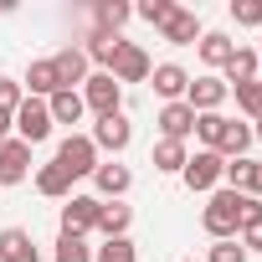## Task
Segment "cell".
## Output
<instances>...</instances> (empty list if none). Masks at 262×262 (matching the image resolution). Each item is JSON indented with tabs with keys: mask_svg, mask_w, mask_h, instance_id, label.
Segmentation results:
<instances>
[{
	"mask_svg": "<svg viewBox=\"0 0 262 262\" xmlns=\"http://www.w3.org/2000/svg\"><path fill=\"white\" fill-rule=\"evenodd\" d=\"M247 149H252V123H242V118H226L216 155H221V160H247Z\"/></svg>",
	"mask_w": 262,
	"mask_h": 262,
	"instance_id": "obj_18",
	"label": "cell"
},
{
	"mask_svg": "<svg viewBox=\"0 0 262 262\" xmlns=\"http://www.w3.org/2000/svg\"><path fill=\"white\" fill-rule=\"evenodd\" d=\"M221 72H226V88L257 82V52H252V47H236V52H231V62H226Z\"/></svg>",
	"mask_w": 262,
	"mask_h": 262,
	"instance_id": "obj_24",
	"label": "cell"
},
{
	"mask_svg": "<svg viewBox=\"0 0 262 262\" xmlns=\"http://www.w3.org/2000/svg\"><path fill=\"white\" fill-rule=\"evenodd\" d=\"M93 185H98V201H123L128 195V185H134V170H128V165H98L93 170Z\"/></svg>",
	"mask_w": 262,
	"mask_h": 262,
	"instance_id": "obj_14",
	"label": "cell"
},
{
	"mask_svg": "<svg viewBox=\"0 0 262 262\" xmlns=\"http://www.w3.org/2000/svg\"><path fill=\"white\" fill-rule=\"evenodd\" d=\"M47 113H52V123H82L88 103H82V93H72V88H57V93L47 98Z\"/></svg>",
	"mask_w": 262,
	"mask_h": 262,
	"instance_id": "obj_19",
	"label": "cell"
},
{
	"mask_svg": "<svg viewBox=\"0 0 262 262\" xmlns=\"http://www.w3.org/2000/svg\"><path fill=\"white\" fill-rule=\"evenodd\" d=\"M0 262H41V247L26 226H6L0 231Z\"/></svg>",
	"mask_w": 262,
	"mask_h": 262,
	"instance_id": "obj_13",
	"label": "cell"
},
{
	"mask_svg": "<svg viewBox=\"0 0 262 262\" xmlns=\"http://www.w3.org/2000/svg\"><path fill=\"white\" fill-rule=\"evenodd\" d=\"M236 93V108L247 113V118H262V77L257 82H242V88H231Z\"/></svg>",
	"mask_w": 262,
	"mask_h": 262,
	"instance_id": "obj_30",
	"label": "cell"
},
{
	"mask_svg": "<svg viewBox=\"0 0 262 262\" xmlns=\"http://www.w3.org/2000/svg\"><path fill=\"white\" fill-rule=\"evenodd\" d=\"M98 211H103L98 195H72V201L62 206V236H88V231H98Z\"/></svg>",
	"mask_w": 262,
	"mask_h": 262,
	"instance_id": "obj_9",
	"label": "cell"
},
{
	"mask_svg": "<svg viewBox=\"0 0 262 262\" xmlns=\"http://www.w3.org/2000/svg\"><path fill=\"white\" fill-rule=\"evenodd\" d=\"M128 226H134V211H128L123 201H103V211H98V231H103V242H108V236H128Z\"/></svg>",
	"mask_w": 262,
	"mask_h": 262,
	"instance_id": "obj_22",
	"label": "cell"
},
{
	"mask_svg": "<svg viewBox=\"0 0 262 262\" xmlns=\"http://www.w3.org/2000/svg\"><path fill=\"white\" fill-rule=\"evenodd\" d=\"M236 201H242V190H211V201H206V211H201V226H206L216 242H231V236H236Z\"/></svg>",
	"mask_w": 262,
	"mask_h": 262,
	"instance_id": "obj_1",
	"label": "cell"
},
{
	"mask_svg": "<svg viewBox=\"0 0 262 262\" xmlns=\"http://www.w3.org/2000/svg\"><path fill=\"white\" fill-rule=\"evenodd\" d=\"M226 98H231V88H226V77H216V72H206V77H195V82L185 88L190 113H221Z\"/></svg>",
	"mask_w": 262,
	"mask_h": 262,
	"instance_id": "obj_8",
	"label": "cell"
},
{
	"mask_svg": "<svg viewBox=\"0 0 262 262\" xmlns=\"http://www.w3.org/2000/svg\"><path fill=\"white\" fill-rule=\"evenodd\" d=\"M221 170H226V160H221L216 149H195V155L185 160L180 180H185V190H216V185H221Z\"/></svg>",
	"mask_w": 262,
	"mask_h": 262,
	"instance_id": "obj_6",
	"label": "cell"
},
{
	"mask_svg": "<svg viewBox=\"0 0 262 262\" xmlns=\"http://www.w3.org/2000/svg\"><path fill=\"white\" fill-rule=\"evenodd\" d=\"M36 190H41L47 201H72V175L52 160V165H41V170H36Z\"/></svg>",
	"mask_w": 262,
	"mask_h": 262,
	"instance_id": "obj_21",
	"label": "cell"
},
{
	"mask_svg": "<svg viewBox=\"0 0 262 262\" xmlns=\"http://www.w3.org/2000/svg\"><path fill=\"white\" fill-rule=\"evenodd\" d=\"M160 41H170V47H195V41H201V16L180 6V11L160 26Z\"/></svg>",
	"mask_w": 262,
	"mask_h": 262,
	"instance_id": "obj_15",
	"label": "cell"
},
{
	"mask_svg": "<svg viewBox=\"0 0 262 262\" xmlns=\"http://www.w3.org/2000/svg\"><path fill=\"white\" fill-rule=\"evenodd\" d=\"M21 103H26V88L16 77H0V113H16Z\"/></svg>",
	"mask_w": 262,
	"mask_h": 262,
	"instance_id": "obj_33",
	"label": "cell"
},
{
	"mask_svg": "<svg viewBox=\"0 0 262 262\" xmlns=\"http://www.w3.org/2000/svg\"><path fill=\"white\" fill-rule=\"evenodd\" d=\"M118 31H88V41H82V52H88V62H98V72H108V62H113V52H118Z\"/></svg>",
	"mask_w": 262,
	"mask_h": 262,
	"instance_id": "obj_23",
	"label": "cell"
},
{
	"mask_svg": "<svg viewBox=\"0 0 262 262\" xmlns=\"http://www.w3.org/2000/svg\"><path fill=\"white\" fill-rule=\"evenodd\" d=\"M149 88H155V98H165V103H185L190 72H185L180 62H160V67H149Z\"/></svg>",
	"mask_w": 262,
	"mask_h": 262,
	"instance_id": "obj_10",
	"label": "cell"
},
{
	"mask_svg": "<svg viewBox=\"0 0 262 262\" xmlns=\"http://www.w3.org/2000/svg\"><path fill=\"white\" fill-rule=\"evenodd\" d=\"M252 144H262V118H252Z\"/></svg>",
	"mask_w": 262,
	"mask_h": 262,
	"instance_id": "obj_37",
	"label": "cell"
},
{
	"mask_svg": "<svg viewBox=\"0 0 262 262\" xmlns=\"http://www.w3.org/2000/svg\"><path fill=\"white\" fill-rule=\"evenodd\" d=\"M93 144H98V155L108 149V155H123L128 144H134V123H128L123 113H103L98 123H93V134H88Z\"/></svg>",
	"mask_w": 262,
	"mask_h": 262,
	"instance_id": "obj_7",
	"label": "cell"
},
{
	"mask_svg": "<svg viewBox=\"0 0 262 262\" xmlns=\"http://www.w3.org/2000/svg\"><path fill=\"white\" fill-rule=\"evenodd\" d=\"M231 21L236 26H262V0H231Z\"/></svg>",
	"mask_w": 262,
	"mask_h": 262,
	"instance_id": "obj_34",
	"label": "cell"
},
{
	"mask_svg": "<svg viewBox=\"0 0 262 262\" xmlns=\"http://www.w3.org/2000/svg\"><path fill=\"white\" fill-rule=\"evenodd\" d=\"M11 128H16L21 144H41V139H52V113H47V103H41V98H26V103L11 113Z\"/></svg>",
	"mask_w": 262,
	"mask_h": 262,
	"instance_id": "obj_4",
	"label": "cell"
},
{
	"mask_svg": "<svg viewBox=\"0 0 262 262\" xmlns=\"http://www.w3.org/2000/svg\"><path fill=\"white\" fill-rule=\"evenodd\" d=\"M77 93H82V103H88L98 118H103V113H123V88H118L108 72H88V82H82Z\"/></svg>",
	"mask_w": 262,
	"mask_h": 262,
	"instance_id": "obj_5",
	"label": "cell"
},
{
	"mask_svg": "<svg viewBox=\"0 0 262 262\" xmlns=\"http://www.w3.org/2000/svg\"><path fill=\"white\" fill-rule=\"evenodd\" d=\"M185 160H190L185 144H175V139H160V144H155V170H160V175H180Z\"/></svg>",
	"mask_w": 262,
	"mask_h": 262,
	"instance_id": "obj_25",
	"label": "cell"
},
{
	"mask_svg": "<svg viewBox=\"0 0 262 262\" xmlns=\"http://www.w3.org/2000/svg\"><path fill=\"white\" fill-rule=\"evenodd\" d=\"M201 262H247V247L231 236V242H211V252L201 257Z\"/></svg>",
	"mask_w": 262,
	"mask_h": 262,
	"instance_id": "obj_32",
	"label": "cell"
},
{
	"mask_svg": "<svg viewBox=\"0 0 262 262\" xmlns=\"http://www.w3.org/2000/svg\"><path fill=\"white\" fill-rule=\"evenodd\" d=\"M149 52L139 47V41H118V52H113V62H108V77L123 88V82H149Z\"/></svg>",
	"mask_w": 262,
	"mask_h": 262,
	"instance_id": "obj_3",
	"label": "cell"
},
{
	"mask_svg": "<svg viewBox=\"0 0 262 262\" xmlns=\"http://www.w3.org/2000/svg\"><path fill=\"white\" fill-rule=\"evenodd\" d=\"M52 67H57V82L72 88V93L88 82V52H82V47H62V52L52 57Z\"/></svg>",
	"mask_w": 262,
	"mask_h": 262,
	"instance_id": "obj_16",
	"label": "cell"
},
{
	"mask_svg": "<svg viewBox=\"0 0 262 262\" xmlns=\"http://www.w3.org/2000/svg\"><path fill=\"white\" fill-rule=\"evenodd\" d=\"M155 123H160V139H175V144H185V139L195 134V113H190V103H165Z\"/></svg>",
	"mask_w": 262,
	"mask_h": 262,
	"instance_id": "obj_12",
	"label": "cell"
},
{
	"mask_svg": "<svg viewBox=\"0 0 262 262\" xmlns=\"http://www.w3.org/2000/svg\"><path fill=\"white\" fill-rule=\"evenodd\" d=\"M26 175H31V144L6 139V144H0V190H6V185H21Z\"/></svg>",
	"mask_w": 262,
	"mask_h": 262,
	"instance_id": "obj_11",
	"label": "cell"
},
{
	"mask_svg": "<svg viewBox=\"0 0 262 262\" xmlns=\"http://www.w3.org/2000/svg\"><path fill=\"white\" fill-rule=\"evenodd\" d=\"M257 77H262V47H257Z\"/></svg>",
	"mask_w": 262,
	"mask_h": 262,
	"instance_id": "obj_38",
	"label": "cell"
},
{
	"mask_svg": "<svg viewBox=\"0 0 262 262\" xmlns=\"http://www.w3.org/2000/svg\"><path fill=\"white\" fill-rule=\"evenodd\" d=\"M93 262H139V247L128 236H108L103 247H93Z\"/></svg>",
	"mask_w": 262,
	"mask_h": 262,
	"instance_id": "obj_26",
	"label": "cell"
},
{
	"mask_svg": "<svg viewBox=\"0 0 262 262\" xmlns=\"http://www.w3.org/2000/svg\"><path fill=\"white\" fill-rule=\"evenodd\" d=\"M175 11H180L175 0H144V6H134V16H144V21H149L155 31H160V26H165V21H170Z\"/></svg>",
	"mask_w": 262,
	"mask_h": 262,
	"instance_id": "obj_31",
	"label": "cell"
},
{
	"mask_svg": "<svg viewBox=\"0 0 262 262\" xmlns=\"http://www.w3.org/2000/svg\"><path fill=\"white\" fill-rule=\"evenodd\" d=\"M236 242L247 247V257H252V252H262V221H252V226H242V231H236Z\"/></svg>",
	"mask_w": 262,
	"mask_h": 262,
	"instance_id": "obj_35",
	"label": "cell"
},
{
	"mask_svg": "<svg viewBox=\"0 0 262 262\" xmlns=\"http://www.w3.org/2000/svg\"><path fill=\"white\" fill-rule=\"evenodd\" d=\"M180 262H201V257H180Z\"/></svg>",
	"mask_w": 262,
	"mask_h": 262,
	"instance_id": "obj_39",
	"label": "cell"
},
{
	"mask_svg": "<svg viewBox=\"0 0 262 262\" xmlns=\"http://www.w3.org/2000/svg\"><path fill=\"white\" fill-rule=\"evenodd\" d=\"M128 16H134V6H123V0H103V6H93V21H98V31H118Z\"/></svg>",
	"mask_w": 262,
	"mask_h": 262,
	"instance_id": "obj_27",
	"label": "cell"
},
{
	"mask_svg": "<svg viewBox=\"0 0 262 262\" xmlns=\"http://www.w3.org/2000/svg\"><path fill=\"white\" fill-rule=\"evenodd\" d=\"M52 257L57 262H93V247H88V236H57Z\"/></svg>",
	"mask_w": 262,
	"mask_h": 262,
	"instance_id": "obj_29",
	"label": "cell"
},
{
	"mask_svg": "<svg viewBox=\"0 0 262 262\" xmlns=\"http://www.w3.org/2000/svg\"><path fill=\"white\" fill-rule=\"evenodd\" d=\"M57 165H62L72 180H82V175H93V170L103 165V155H98V144H93L88 134H67V139L57 144Z\"/></svg>",
	"mask_w": 262,
	"mask_h": 262,
	"instance_id": "obj_2",
	"label": "cell"
},
{
	"mask_svg": "<svg viewBox=\"0 0 262 262\" xmlns=\"http://www.w3.org/2000/svg\"><path fill=\"white\" fill-rule=\"evenodd\" d=\"M21 88H26V98H52L62 82H57V67H52V57H36L31 67H26V77H21Z\"/></svg>",
	"mask_w": 262,
	"mask_h": 262,
	"instance_id": "obj_17",
	"label": "cell"
},
{
	"mask_svg": "<svg viewBox=\"0 0 262 262\" xmlns=\"http://www.w3.org/2000/svg\"><path fill=\"white\" fill-rule=\"evenodd\" d=\"M195 52H201V62H206V67H226V62H231V52H236V41H231L226 31H201Z\"/></svg>",
	"mask_w": 262,
	"mask_h": 262,
	"instance_id": "obj_20",
	"label": "cell"
},
{
	"mask_svg": "<svg viewBox=\"0 0 262 262\" xmlns=\"http://www.w3.org/2000/svg\"><path fill=\"white\" fill-rule=\"evenodd\" d=\"M11 139V113H0V144Z\"/></svg>",
	"mask_w": 262,
	"mask_h": 262,
	"instance_id": "obj_36",
	"label": "cell"
},
{
	"mask_svg": "<svg viewBox=\"0 0 262 262\" xmlns=\"http://www.w3.org/2000/svg\"><path fill=\"white\" fill-rule=\"evenodd\" d=\"M221 128H226V113H195V139H201V149H216V144H221Z\"/></svg>",
	"mask_w": 262,
	"mask_h": 262,
	"instance_id": "obj_28",
	"label": "cell"
}]
</instances>
